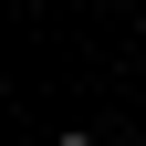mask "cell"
I'll return each instance as SVG.
<instances>
[{
    "mask_svg": "<svg viewBox=\"0 0 146 146\" xmlns=\"http://www.w3.org/2000/svg\"><path fill=\"white\" fill-rule=\"evenodd\" d=\"M52 146H104V136H52Z\"/></svg>",
    "mask_w": 146,
    "mask_h": 146,
    "instance_id": "1",
    "label": "cell"
}]
</instances>
